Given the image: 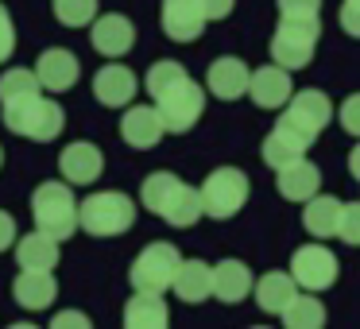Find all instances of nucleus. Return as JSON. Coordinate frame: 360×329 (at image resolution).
I'll use <instances>...</instances> for the list:
<instances>
[{
  "label": "nucleus",
  "instance_id": "obj_26",
  "mask_svg": "<svg viewBox=\"0 0 360 329\" xmlns=\"http://www.w3.org/2000/svg\"><path fill=\"white\" fill-rule=\"evenodd\" d=\"M295 290H298V283L290 279V271H267L259 279H252V295H256V306L264 314H279L295 298Z\"/></svg>",
  "mask_w": 360,
  "mask_h": 329
},
{
  "label": "nucleus",
  "instance_id": "obj_1",
  "mask_svg": "<svg viewBox=\"0 0 360 329\" xmlns=\"http://www.w3.org/2000/svg\"><path fill=\"white\" fill-rule=\"evenodd\" d=\"M0 120H4L8 132L35 140V143L58 140V132L66 128L63 105L43 93H24V97H12V101H0Z\"/></svg>",
  "mask_w": 360,
  "mask_h": 329
},
{
  "label": "nucleus",
  "instance_id": "obj_21",
  "mask_svg": "<svg viewBox=\"0 0 360 329\" xmlns=\"http://www.w3.org/2000/svg\"><path fill=\"white\" fill-rule=\"evenodd\" d=\"M171 290L186 306H198L205 298H213V264H205V259H179Z\"/></svg>",
  "mask_w": 360,
  "mask_h": 329
},
{
  "label": "nucleus",
  "instance_id": "obj_20",
  "mask_svg": "<svg viewBox=\"0 0 360 329\" xmlns=\"http://www.w3.org/2000/svg\"><path fill=\"white\" fill-rule=\"evenodd\" d=\"M12 298H16V306H24V310H32V314L51 310L55 298H58L55 271H24V267H20L16 283H12Z\"/></svg>",
  "mask_w": 360,
  "mask_h": 329
},
{
  "label": "nucleus",
  "instance_id": "obj_22",
  "mask_svg": "<svg viewBox=\"0 0 360 329\" xmlns=\"http://www.w3.org/2000/svg\"><path fill=\"white\" fill-rule=\"evenodd\" d=\"M16 264L24 267V271H55L58 259H63V252H58V240L47 233H27V236H16Z\"/></svg>",
  "mask_w": 360,
  "mask_h": 329
},
{
  "label": "nucleus",
  "instance_id": "obj_30",
  "mask_svg": "<svg viewBox=\"0 0 360 329\" xmlns=\"http://www.w3.org/2000/svg\"><path fill=\"white\" fill-rule=\"evenodd\" d=\"M186 78V66L179 63V58H159V63L148 66V78H143V89H148L151 97H159L163 89H171L174 82Z\"/></svg>",
  "mask_w": 360,
  "mask_h": 329
},
{
  "label": "nucleus",
  "instance_id": "obj_29",
  "mask_svg": "<svg viewBox=\"0 0 360 329\" xmlns=\"http://www.w3.org/2000/svg\"><path fill=\"white\" fill-rule=\"evenodd\" d=\"M163 221H167V225H174V228H194L198 221H202V198H198V190L190 186V182H182V186H179V194L171 198Z\"/></svg>",
  "mask_w": 360,
  "mask_h": 329
},
{
  "label": "nucleus",
  "instance_id": "obj_24",
  "mask_svg": "<svg viewBox=\"0 0 360 329\" xmlns=\"http://www.w3.org/2000/svg\"><path fill=\"white\" fill-rule=\"evenodd\" d=\"M124 325L128 329H167L171 325V310H167L163 295L132 290V298L124 302Z\"/></svg>",
  "mask_w": 360,
  "mask_h": 329
},
{
  "label": "nucleus",
  "instance_id": "obj_36",
  "mask_svg": "<svg viewBox=\"0 0 360 329\" xmlns=\"http://www.w3.org/2000/svg\"><path fill=\"white\" fill-rule=\"evenodd\" d=\"M337 24L349 39H360V0H341V8H337Z\"/></svg>",
  "mask_w": 360,
  "mask_h": 329
},
{
  "label": "nucleus",
  "instance_id": "obj_34",
  "mask_svg": "<svg viewBox=\"0 0 360 329\" xmlns=\"http://www.w3.org/2000/svg\"><path fill=\"white\" fill-rule=\"evenodd\" d=\"M279 20H321V0H275Z\"/></svg>",
  "mask_w": 360,
  "mask_h": 329
},
{
  "label": "nucleus",
  "instance_id": "obj_41",
  "mask_svg": "<svg viewBox=\"0 0 360 329\" xmlns=\"http://www.w3.org/2000/svg\"><path fill=\"white\" fill-rule=\"evenodd\" d=\"M0 167H4V148H0Z\"/></svg>",
  "mask_w": 360,
  "mask_h": 329
},
{
  "label": "nucleus",
  "instance_id": "obj_4",
  "mask_svg": "<svg viewBox=\"0 0 360 329\" xmlns=\"http://www.w3.org/2000/svg\"><path fill=\"white\" fill-rule=\"evenodd\" d=\"M248 174L240 167H217L210 171V179L198 186V198H202V217H213V221H229L248 205Z\"/></svg>",
  "mask_w": 360,
  "mask_h": 329
},
{
  "label": "nucleus",
  "instance_id": "obj_6",
  "mask_svg": "<svg viewBox=\"0 0 360 329\" xmlns=\"http://www.w3.org/2000/svg\"><path fill=\"white\" fill-rule=\"evenodd\" d=\"M151 101H155V112H159V120H163L167 132L182 136V132H190V128L202 120V112H205V89L186 74L182 82H174L171 89H163V93L151 97Z\"/></svg>",
  "mask_w": 360,
  "mask_h": 329
},
{
  "label": "nucleus",
  "instance_id": "obj_17",
  "mask_svg": "<svg viewBox=\"0 0 360 329\" xmlns=\"http://www.w3.org/2000/svg\"><path fill=\"white\" fill-rule=\"evenodd\" d=\"M275 190H279L283 202H306L321 190V171L306 155H298L275 171Z\"/></svg>",
  "mask_w": 360,
  "mask_h": 329
},
{
  "label": "nucleus",
  "instance_id": "obj_31",
  "mask_svg": "<svg viewBox=\"0 0 360 329\" xmlns=\"http://www.w3.org/2000/svg\"><path fill=\"white\" fill-rule=\"evenodd\" d=\"M24 93H39V78H35L32 66H8L0 74V101H12V97Z\"/></svg>",
  "mask_w": 360,
  "mask_h": 329
},
{
  "label": "nucleus",
  "instance_id": "obj_11",
  "mask_svg": "<svg viewBox=\"0 0 360 329\" xmlns=\"http://www.w3.org/2000/svg\"><path fill=\"white\" fill-rule=\"evenodd\" d=\"M89 43H94L97 55L105 58H124L136 47V27L128 16L120 12H105V16L89 20Z\"/></svg>",
  "mask_w": 360,
  "mask_h": 329
},
{
  "label": "nucleus",
  "instance_id": "obj_18",
  "mask_svg": "<svg viewBox=\"0 0 360 329\" xmlns=\"http://www.w3.org/2000/svg\"><path fill=\"white\" fill-rule=\"evenodd\" d=\"M163 32L171 43H198L205 32V16L198 0H163Z\"/></svg>",
  "mask_w": 360,
  "mask_h": 329
},
{
  "label": "nucleus",
  "instance_id": "obj_12",
  "mask_svg": "<svg viewBox=\"0 0 360 329\" xmlns=\"http://www.w3.org/2000/svg\"><path fill=\"white\" fill-rule=\"evenodd\" d=\"M32 70H35V78H39V89H47V93H66V89H74L82 78L78 55L66 51V47H47L35 58Z\"/></svg>",
  "mask_w": 360,
  "mask_h": 329
},
{
  "label": "nucleus",
  "instance_id": "obj_2",
  "mask_svg": "<svg viewBox=\"0 0 360 329\" xmlns=\"http://www.w3.org/2000/svg\"><path fill=\"white\" fill-rule=\"evenodd\" d=\"M32 221L58 244L78 233V198L70 182H39L32 190Z\"/></svg>",
  "mask_w": 360,
  "mask_h": 329
},
{
  "label": "nucleus",
  "instance_id": "obj_40",
  "mask_svg": "<svg viewBox=\"0 0 360 329\" xmlns=\"http://www.w3.org/2000/svg\"><path fill=\"white\" fill-rule=\"evenodd\" d=\"M349 174H352V179H356V182H360V143H356V148L349 151Z\"/></svg>",
  "mask_w": 360,
  "mask_h": 329
},
{
  "label": "nucleus",
  "instance_id": "obj_3",
  "mask_svg": "<svg viewBox=\"0 0 360 329\" xmlns=\"http://www.w3.org/2000/svg\"><path fill=\"white\" fill-rule=\"evenodd\" d=\"M136 225V202L124 190H101L89 194L78 205V228H86L89 236H124Z\"/></svg>",
  "mask_w": 360,
  "mask_h": 329
},
{
  "label": "nucleus",
  "instance_id": "obj_15",
  "mask_svg": "<svg viewBox=\"0 0 360 329\" xmlns=\"http://www.w3.org/2000/svg\"><path fill=\"white\" fill-rule=\"evenodd\" d=\"M167 136L163 120H159L155 105H124V117H120V140L136 151H151L159 140Z\"/></svg>",
  "mask_w": 360,
  "mask_h": 329
},
{
  "label": "nucleus",
  "instance_id": "obj_7",
  "mask_svg": "<svg viewBox=\"0 0 360 329\" xmlns=\"http://www.w3.org/2000/svg\"><path fill=\"white\" fill-rule=\"evenodd\" d=\"M182 252L174 248L171 240H151L140 248V256L132 259L128 267V283L132 290H151V295H163L171 290V279H174V267H179Z\"/></svg>",
  "mask_w": 360,
  "mask_h": 329
},
{
  "label": "nucleus",
  "instance_id": "obj_35",
  "mask_svg": "<svg viewBox=\"0 0 360 329\" xmlns=\"http://www.w3.org/2000/svg\"><path fill=\"white\" fill-rule=\"evenodd\" d=\"M333 117L341 120V128H345V132H349V136H356V140H360V93L345 97V101H341V109H337Z\"/></svg>",
  "mask_w": 360,
  "mask_h": 329
},
{
  "label": "nucleus",
  "instance_id": "obj_10",
  "mask_svg": "<svg viewBox=\"0 0 360 329\" xmlns=\"http://www.w3.org/2000/svg\"><path fill=\"white\" fill-rule=\"evenodd\" d=\"M58 171H63V182H70V186H94L105 171V151L89 140H74L58 151Z\"/></svg>",
  "mask_w": 360,
  "mask_h": 329
},
{
  "label": "nucleus",
  "instance_id": "obj_13",
  "mask_svg": "<svg viewBox=\"0 0 360 329\" xmlns=\"http://www.w3.org/2000/svg\"><path fill=\"white\" fill-rule=\"evenodd\" d=\"M310 143H314L310 132H302L295 120L279 117V120H275V128L267 132V140H264V148H259V155H264V163L271 167V171H279L283 163H290V159L306 155V151H310Z\"/></svg>",
  "mask_w": 360,
  "mask_h": 329
},
{
  "label": "nucleus",
  "instance_id": "obj_19",
  "mask_svg": "<svg viewBox=\"0 0 360 329\" xmlns=\"http://www.w3.org/2000/svg\"><path fill=\"white\" fill-rule=\"evenodd\" d=\"M290 93H295V86H290V70H283V66L271 63V66H259V70H252L248 93H244V97H252L259 109H283Z\"/></svg>",
  "mask_w": 360,
  "mask_h": 329
},
{
  "label": "nucleus",
  "instance_id": "obj_14",
  "mask_svg": "<svg viewBox=\"0 0 360 329\" xmlns=\"http://www.w3.org/2000/svg\"><path fill=\"white\" fill-rule=\"evenodd\" d=\"M248 78H252V66L236 55H221L210 63L205 70V89H210L217 101H240L248 93Z\"/></svg>",
  "mask_w": 360,
  "mask_h": 329
},
{
  "label": "nucleus",
  "instance_id": "obj_23",
  "mask_svg": "<svg viewBox=\"0 0 360 329\" xmlns=\"http://www.w3.org/2000/svg\"><path fill=\"white\" fill-rule=\"evenodd\" d=\"M252 295V271L244 259H221L213 264V298L225 306H236Z\"/></svg>",
  "mask_w": 360,
  "mask_h": 329
},
{
  "label": "nucleus",
  "instance_id": "obj_9",
  "mask_svg": "<svg viewBox=\"0 0 360 329\" xmlns=\"http://www.w3.org/2000/svg\"><path fill=\"white\" fill-rule=\"evenodd\" d=\"M283 109H287L283 117L295 120V124L302 128V132H310L314 140H318L329 128V120H333V101H329V93H321V89H295Z\"/></svg>",
  "mask_w": 360,
  "mask_h": 329
},
{
  "label": "nucleus",
  "instance_id": "obj_8",
  "mask_svg": "<svg viewBox=\"0 0 360 329\" xmlns=\"http://www.w3.org/2000/svg\"><path fill=\"white\" fill-rule=\"evenodd\" d=\"M337 275H341V264H337V256L321 240L302 244V248H295V256H290V279L298 283V290L321 295V290H329L337 283Z\"/></svg>",
  "mask_w": 360,
  "mask_h": 329
},
{
  "label": "nucleus",
  "instance_id": "obj_32",
  "mask_svg": "<svg viewBox=\"0 0 360 329\" xmlns=\"http://www.w3.org/2000/svg\"><path fill=\"white\" fill-rule=\"evenodd\" d=\"M97 16V0H55V20L63 27H89Z\"/></svg>",
  "mask_w": 360,
  "mask_h": 329
},
{
  "label": "nucleus",
  "instance_id": "obj_37",
  "mask_svg": "<svg viewBox=\"0 0 360 329\" xmlns=\"http://www.w3.org/2000/svg\"><path fill=\"white\" fill-rule=\"evenodd\" d=\"M12 51H16V24H12V12L0 4V66L12 58Z\"/></svg>",
  "mask_w": 360,
  "mask_h": 329
},
{
  "label": "nucleus",
  "instance_id": "obj_27",
  "mask_svg": "<svg viewBox=\"0 0 360 329\" xmlns=\"http://www.w3.org/2000/svg\"><path fill=\"white\" fill-rule=\"evenodd\" d=\"M326 318L329 314H326V306H321V298L314 295V290H295V298L279 310V321L287 329H321Z\"/></svg>",
  "mask_w": 360,
  "mask_h": 329
},
{
  "label": "nucleus",
  "instance_id": "obj_33",
  "mask_svg": "<svg viewBox=\"0 0 360 329\" xmlns=\"http://www.w3.org/2000/svg\"><path fill=\"white\" fill-rule=\"evenodd\" d=\"M337 240H345V244H360V202H341Z\"/></svg>",
  "mask_w": 360,
  "mask_h": 329
},
{
  "label": "nucleus",
  "instance_id": "obj_39",
  "mask_svg": "<svg viewBox=\"0 0 360 329\" xmlns=\"http://www.w3.org/2000/svg\"><path fill=\"white\" fill-rule=\"evenodd\" d=\"M198 4H202L205 24H213V20H229L233 8H236V0H198Z\"/></svg>",
  "mask_w": 360,
  "mask_h": 329
},
{
  "label": "nucleus",
  "instance_id": "obj_5",
  "mask_svg": "<svg viewBox=\"0 0 360 329\" xmlns=\"http://www.w3.org/2000/svg\"><path fill=\"white\" fill-rule=\"evenodd\" d=\"M321 39V20H279L271 35V63L283 70H302L310 66Z\"/></svg>",
  "mask_w": 360,
  "mask_h": 329
},
{
  "label": "nucleus",
  "instance_id": "obj_16",
  "mask_svg": "<svg viewBox=\"0 0 360 329\" xmlns=\"http://www.w3.org/2000/svg\"><path fill=\"white\" fill-rule=\"evenodd\" d=\"M136 89H140L136 74L128 70L124 63H117V58L94 74V97L105 105V109H124V105H132Z\"/></svg>",
  "mask_w": 360,
  "mask_h": 329
},
{
  "label": "nucleus",
  "instance_id": "obj_38",
  "mask_svg": "<svg viewBox=\"0 0 360 329\" xmlns=\"http://www.w3.org/2000/svg\"><path fill=\"white\" fill-rule=\"evenodd\" d=\"M89 329L94 321H89V314H82V310H58L55 318H51V329Z\"/></svg>",
  "mask_w": 360,
  "mask_h": 329
},
{
  "label": "nucleus",
  "instance_id": "obj_28",
  "mask_svg": "<svg viewBox=\"0 0 360 329\" xmlns=\"http://www.w3.org/2000/svg\"><path fill=\"white\" fill-rule=\"evenodd\" d=\"M179 186H182V179H179L174 171H155V174H148V179H143V186H140L143 209L155 213V217H163L167 205H171V198L179 194Z\"/></svg>",
  "mask_w": 360,
  "mask_h": 329
},
{
  "label": "nucleus",
  "instance_id": "obj_25",
  "mask_svg": "<svg viewBox=\"0 0 360 329\" xmlns=\"http://www.w3.org/2000/svg\"><path fill=\"white\" fill-rule=\"evenodd\" d=\"M337 221H341V198L314 194V198L302 202V228L314 236V240H333Z\"/></svg>",
  "mask_w": 360,
  "mask_h": 329
}]
</instances>
